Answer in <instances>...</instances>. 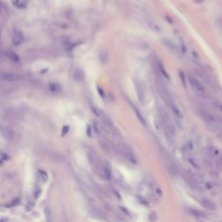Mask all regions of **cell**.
Instances as JSON below:
<instances>
[{
	"label": "cell",
	"mask_w": 222,
	"mask_h": 222,
	"mask_svg": "<svg viewBox=\"0 0 222 222\" xmlns=\"http://www.w3.org/2000/svg\"><path fill=\"white\" fill-rule=\"evenodd\" d=\"M1 132H2V135L7 140H13L15 137V133L10 128H5V127H3Z\"/></svg>",
	"instance_id": "9c48e42d"
},
{
	"label": "cell",
	"mask_w": 222,
	"mask_h": 222,
	"mask_svg": "<svg viewBox=\"0 0 222 222\" xmlns=\"http://www.w3.org/2000/svg\"><path fill=\"white\" fill-rule=\"evenodd\" d=\"M69 130H70V127H69V126L63 127V129H62V135H65L69 132Z\"/></svg>",
	"instance_id": "44dd1931"
},
{
	"label": "cell",
	"mask_w": 222,
	"mask_h": 222,
	"mask_svg": "<svg viewBox=\"0 0 222 222\" xmlns=\"http://www.w3.org/2000/svg\"><path fill=\"white\" fill-rule=\"evenodd\" d=\"M213 105V107L215 108V109L218 110V111L222 115V103H219V102H214Z\"/></svg>",
	"instance_id": "9a60e30c"
},
{
	"label": "cell",
	"mask_w": 222,
	"mask_h": 222,
	"mask_svg": "<svg viewBox=\"0 0 222 222\" xmlns=\"http://www.w3.org/2000/svg\"><path fill=\"white\" fill-rule=\"evenodd\" d=\"M39 175L41 176V178L45 181V180H47V179H48V175H47V174L44 172V171H42V170H40L39 171Z\"/></svg>",
	"instance_id": "d6986e66"
},
{
	"label": "cell",
	"mask_w": 222,
	"mask_h": 222,
	"mask_svg": "<svg viewBox=\"0 0 222 222\" xmlns=\"http://www.w3.org/2000/svg\"><path fill=\"white\" fill-rule=\"evenodd\" d=\"M24 41V37L23 34L19 30L15 29L13 30V33H12V42L15 45H19L22 44Z\"/></svg>",
	"instance_id": "5b68a950"
},
{
	"label": "cell",
	"mask_w": 222,
	"mask_h": 222,
	"mask_svg": "<svg viewBox=\"0 0 222 222\" xmlns=\"http://www.w3.org/2000/svg\"><path fill=\"white\" fill-rule=\"evenodd\" d=\"M135 88H136V92H137V97L139 100L141 101L142 103H144L145 100V91L143 89L142 84L140 82H135Z\"/></svg>",
	"instance_id": "52a82bcc"
},
{
	"label": "cell",
	"mask_w": 222,
	"mask_h": 222,
	"mask_svg": "<svg viewBox=\"0 0 222 222\" xmlns=\"http://www.w3.org/2000/svg\"><path fill=\"white\" fill-rule=\"evenodd\" d=\"M34 194H35V195H36V198H38V196H39V195L41 194V189H40V187L39 186H36L35 187V190H34Z\"/></svg>",
	"instance_id": "ffe728a7"
},
{
	"label": "cell",
	"mask_w": 222,
	"mask_h": 222,
	"mask_svg": "<svg viewBox=\"0 0 222 222\" xmlns=\"http://www.w3.org/2000/svg\"><path fill=\"white\" fill-rule=\"evenodd\" d=\"M201 204L204 208H206L207 210H210V211H215L216 208H217L215 203L213 201H212L211 200L207 199V198H203L201 201Z\"/></svg>",
	"instance_id": "8992f818"
},
{
	"label": "cell",
	"mask_w": 222,
	"mask_h": 222,
	"mask_svg": "<svg viewBox=\"0 0 222 222\" xmlns=\"http://www.w3.org/2000/svg\"><path fill=\"white\" fill-rule=\"evenodd\" d=\"M100 145H101V147H102V148H103V150H105L106 152H108V153H109V152H111V151L113 150L112 143H111L109 140H107V139H105V138H102V139L100 140Z\"/></svg>",
	"instance_id": "ba28073f"
},
{
	"label": "cell",
	"mask_w": 222,
	"mask_h": 222,
	"mask_svg": "<svg viewBox=\"0 0 222 222\" xmlns=\"http://www.w3.org/2000/svg\"><path fill=\"white\" fill-rule=\"evenodd\" d=\"M121 154L123 155V157H124V158H126V159L128 160L129 162H131V163H135V164L137 162L136 158H135V154H133V152L130 150V148H129L126 147V146L121 147Z\"/></svg>",
	"instance_id": "3957f363"
},
{
	"label": "cell",
	"mask_w": 222,
	"mask_h": 222,
	"mask_svg": "<svg viewBox=\"0 0 222 222\" xmlns=\"http://www.w3.org/2000/svg\"><path fill=\"white\" fill-rule=\"evenodd\" d=\"M45 214H46V219L49 222H51V215H50V211L48 207H45Z\"/></svg>",
	"instance_id": "2e32d148"
},
{
	"label": "cell",
	"mask_w": 222,
	"mask_h": 222,
	"mask_svg": "<svg viewBox=\"0 0 222 222\" xmlns=\"http://www.w3.org/2000/svg\"><path fill=\"white\" fill-rule=\"evenodd\" d=\"M188 82L189 83L191 84L193 89L199 95H201V96H205L206 94V89L204 88V86L201 84V82L197 79L195 78V76L189 75L188 76Z\"/></svg>",
	"instance_id": "7a4b0ae2"
},
{
	"label": "cell",
	"mask_w": 222,
	"mask_h": 222,
	"mask_svg": "<svg viewBox=\"0 0 222 222\" xmlns=\"http://www.w3.org/2000/svg\"><path fill=\"white\" fill-rule=\"evenodd\" d=\"M5 55H6V56H7L11 61H12V62H19V60H20L18 55L16 54V53L13 52V51H7Z\"/></svg>",
	"instance_id": "7c38bea8"
},
{
	"label": "cell",
	"mask_w": 222,
	"mask_h": 222,
	"mask_svg": "<svg viewBox=\"0 0 222 222\" xmlns=\"http://www.w3.org/2000/svg\"><path fill=\"white\" fill-rule=\"evenodd\" d=\"M1 79L6 82H17L21 80V76L13 72H3L1 74Z\"/></svg>",
	"instance_id": "277c9868"
},
{
	"label": "cell",
	"mask_w": 222,
	"mask_h": 222,
	"mask_svg": "<svg viewBox=\"0 0 222 222\" xmlns=\"http://www.w3.org/2000/svg\"><path fill=\"white\" fill-rule=\"evenodd\" d=\"M92 110H93L94 114L101 120L102 123L106 127V128H108L109 129H115V126H114L112 120L104 112H103L100 109H98L97 107H93Z\"/></svg>",
	"instance_id": "6da1fadb"
},
{
	"label": "cell",
	"mask_w": 222,
	"mask_h": 222,
	"mask_svg": "<svg viewBox=\"0 0 222 222\" xmlns=\"http://www.w3.org/2000/svg\"><path fill=\"white\" fill-rule=\"evenodd\" d=\"M49 88H50V89L52 92H54V93H58V92L61 90L60 86L57 85V84H56V83H50V86H49Z\"/></svg>",
	"instance_id": "4fadbf2b"
},
{
	"label": "cell",
	"mask_w": 222,
	"mask_h": 222,
	"mask_svg": "<svg viewBox=\"0 0 222 222\" xmlns=\"http://www.w3.org/2000/svg\"><path fill=\"white\" fill-rule=\"evenodd\" d=\"M10 159V157L5 154H2V161H8Z\"/></svg>",
	"instance_id": "7402d4cb"
},
{
	"label": "cell",
	"mask_w": 222,
	"mask_h": 222,
	"mask_svg": "<svg viewBox=\"0 0 222 222\" xmlns=\"http://www.w3.org/2000/svg\"><path fill=\"white\" fill-rule=\"evenodd\" d=\"M135 109V114H136V116H137V118L140 120V121L144 125V126H146L147 125V123H146V121H145V119H144V117L142 116V115L140 113V111H138L135 108H134Z\"/></svg>",
	"instance_id": "5bb4252c"
},
{
	"label": "cell",
	"mask_w": 222,
	"mask_h": 222,
	"mask_svg": "<svg viewBox=\"0 0 222 222\" xmlns=\"http://www.w3.org/2000/svg\"><path fill=\"white\" fill-rule=\"evenodd\" d=\"M193 1L195 3V4H202L203 2H204V0H193Z\"/></svg>",
	"instance_id": "603a6c76"
},
{
	"label": "cell",
	"mask_w": 222,
	"mask_h": 222,
	"mask_svg": "<svg viewBox=\"0 0 222 222\" xmlns=\"http://www.w3.org/2000/svg\"><path fill=\"white\" fill-rule=\"evenodd\" d=\"M179 76H180V79H181V82H182L183 85H184V86H186V78H185V75H184V73H183L181 70H180V71H179Z\"/></svg>",
	"instance_id": "ac0fdd59"
},
{
	"label": "cell",
	"mask_w": 222,
	"mask_h": 222,
	"mask_svg": "<svg viewBox=\"0 0 222 222\" xmlns=\"http://www.w3.org/2000/svg\"><path fill=\"white\" fill-rule=\"evenodd\" d=\"M187 212H188L190 214H191L192 216L196 217V218H204V217H206V214H205L204 213H202L201 211L194 209V208H188V209H187Z\"/></svg>",
	"instance_id": "30bf717a"
},
{
	"label": "cell",
	"mask_w": 222,
	"mask_h": 222,
	"mask_svg": "<svg viewBox=\"0 0 222 222\" xmlns=\"http://www.w3.org/2000/svg\"><path fill=\"white\" fill-rule=\"evenodd\" d=\"M74 79L76 81H78V82H82L84 80L85 78V76H84V72L81 70H76L75 72H74Z\"/></svg>",
	"instance_id": "8fae6325"
},
{
	"label": "cell",
	"mask_w": 222,
	"mask_h": 222,
	"mask_svg": "<svg viewBox=\"0 0 222 222\" xmlns=\"http://www.w3.org/2000/svg\"><path fill=\"white\" fill-rule=\"evenodd\" d=\"M180 49H181L182 52H183V53H185V52H186V45H185L184 41H183L181 38H180Z\"/></svg>",
	"instance_id": "e0dca14e"
}]
</instances>
